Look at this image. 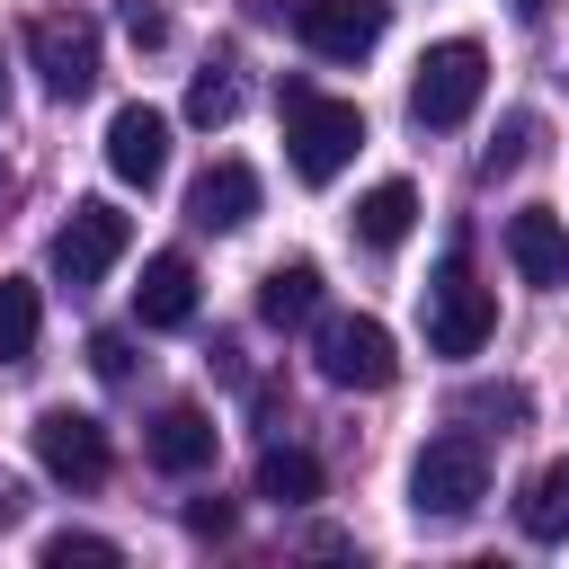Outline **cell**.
I'll return each instance as SVG.
<instances>
[{
    "label": "cell",
    "instance_id": "cell-1",
    "mask_svg": "<svg viewBox=\"0 0 569 569\" xmlns=\"http://www.w3.org/2000/svg\"><path fill=\"white\" fill-rule=\"evenodd\" d=\"M284 151H293V178H302V187H329V178L365 151L356 98H320L311 80H284Z\"/></svg>",
    "mask_w": 569,
    "mask_h": 569
},
{
    "label": "cell",
    "instance_id": "cell-2",
    "mask_svg": "<svg viewBox=\"0 0 569 569\" xmlns=\"http://www.w3.org/2000/svg\"><path fill=\"white\" fill-rule=\"evenodd\" d=\"M480 498H489V445L480 436H427L409 462V507L436 525H462Z\"/></svg>",
    "mask_w": 569,
    "mask_h": 569
},
{
    "label": "cell",
    "instance_id": "cell-3",
    "mask_svg": "<svg viewBox=\"0 0 569 569\" xmlns=\"http://www.w3.org/2000/svg\"><path fill=\"white\" fill-rule=\"evenodd\" d=\"M480 89H489V53H480L471 36H445V44H427V62H418V80H409V116H418L427 133H453V124L480 107Z\"/></svg>",
    "mask_w": 569,
    "mask_h": 569
},
{
    "label": "cell",
    "instance_id": "cell-4",
    "mask_svg": "<svg viewBox=\"0 0 569 569\" xmlns=\"http://www.w3.org/2000/svg\"><path fill=\"white\" fill-rule=\"evenodd\" d=\"M489 329H498L489 284L471 276V258H462V249H445V267L427 276V347H436V356H480V347H489Z\"/></svg>",
    "mask_w": 569,
    "mask_h": 569
},
{
    "label": "cell",
    "instance_id": "cell-5",
    "mask_svg": "<svg viewBox=\"0 0 569 569\" xmlns=\"http://www.w3.org/2000/svg\"><path fill=\"white\" fill-rule=\"evenodd\" d=\"M311 356H320V373H329L338 391H382V382L400 373V347H391V329H382L373 311H338V320H320Z\"/></svg>",
    "mask_w": 569,
    "mask_h": 569
},
{
    "label": "cell",
    "instance_id": "cell-6",
    "mask_svg": "<svg viewBox=\"0 0 569 569\" xmlns=\"http://www.w3.org/2000/svg\"><path fill=\"white\" fill-rule=\"evenodd\" d=\"M27 53H36V71H44L53 98H89L98 89V27L80 9H44L27 27Z\"/></svg>",
    "mask_w": 569,
    "mask_h": 569
},
{
    "label": "cell",
    "instance_id": "cell-7",
    "mask_svg": "<svg viewBox=\"0 0 569 569\" xmlns=\"http://www.w3.org/2000/svg\"><path fill=\"white\" fill-rule=\"evenodd\" d=\"M124 240H133V222H124L107 196H89V204H71V222L53 231V276H62V284H98V276L124 258Z\"/></svg>",
    "mask_w": 569,
    "mask_h": 569
},
{
    "label": "cell",
    "instance_id": "cell-8",
    "mask_svg": "<svg viewBox=\"0 0 569 569\" xmlns=\"http://www.w3.org/2000/svg\"><path fill=\"white\" fill-rule=\"evenodd\" d=\"M36 462L53 471V480H71V489H98L107 480V427L89 418V409H44L36 418Z\"/></svg>",
    "mask_w": 569,
    "mask_h": 569
},
{
    "label": "cell",
    "instance_id": "cell-9",
    "mask_svg": "<svg viewBox=\"0 0 569 569\" xmlns=\"http://www.w3.org/2000/svg\"><path fill=\"white\" fill-rule=\"evenodd\" d=\"M382 0H293V36L320 53V62H356L382 44Z\"/></svg>",
    "mask_w": 569,
    "mask_h": 569
},
{
    "label": "cell",
    "instance_id": "cell-10",
    "mask_svg": "<svg viewBox=\"0 0 569 569\" xmlns=\"http://www.w3.org/2000/svg\"><path fill=\"white\" fill-rule=\"evenodd\" d=\"M107 169L124 187H160V169H169V116L160 107H116L107 116Z\"/></svg>",
    "mask_w": 569,
    "mask_h": 569
},
{
    "label": "cell",
    "instance_id": "cell-11",
    "mask_svg": "<svg viewBox=\"0 0 569 569\" xmlns=\"http://www.w3.org/2000/svg\"><path fill=\"white\" fill-rule=\"evenodd\" d=\"M507 258H516L525 284H569V222L542 213V204L507 213Z\"/></svg>",
    "mask_w": 569,
    "mask_h": 569
},
{
    "label": "cell",
    "instance_id": "cell-12",
    "mask_svg": "<svg viewBox=\"0 0 569 569\" xmlns=\"http://www.w3.org/2000/svg\"><path fill=\"white\" fill-rule=\"evenodd\" d=\"M249 213H258V169L249 160H213L187 187V222H204V231H240Z\"/></svg>",
    "mask_w": 569,
    "mask_h": 569
},
{
    "label": "cell",
    "instance_id": "cell-13",
    "mask_svg": "<svg viewBox=\"0 0 569 569\" xmlns=\"http://www.w3.org/2000/svg\"><path fill=\"white\" fill-rule=\"evenodd\" d=\"M133 311H142V329H187V320H196V267H187L178 249H160V258H142V284H133Z\"/></svg>",
    "mask_w": 569,
    "mask_h": 569
},
{
    "label": "cell",
    "instance_id": "cell-14",
    "mask_svg": "<svg viewBox=\"0 0 569 569\" xmlns=\"http://www.w3.org/2000/svg\"><path fill=\"white\" fill-rule=\"evenodd\" d=\"M142 445H151V462H160V471H204V462H213V445H222V427H213L196 400H169V409L151 418V436H142Z\"/></svg>",
    "mask_w": 569,
    "mask_h": 569
},
{
    "label": "cell",
    "instance_id": "cell-15",
    "mask_svg": "<svg viewBox=\"0 0 569 569\" xmlns=\"http://www.w3.org/2000/svg\"><path fill=\"white\" fill-rule=\"evenodd\" d=\"M409 222H418V187H409V178H382V187L356 196V240H365V249H400Z\"/></svg>",
    "mask_w": 569,
    "mask_h": 569
},
{
    "label": "cell",
    "instance_id": "cell-16",
    "mask_svg": "<svg viewBox=\"0 0 569 569\" xmlns=\"http://www.w3.org/2000/svg\"><path fill=\"white\" fill-rule=\"evenodd\" d=\"M311 311H320V267H311V258L267 267V284H258V320H267V329H302Z\"/></svg>",
    "mask_w": 569,
    "mask_h": 569
},
{
    "label": "cell",
    "instance_id": "cell-17",
    "mask_svg": "<svg viewBox=\"0 0 569 569\" xmlns=\"http://www.w3.org/2000/svg\"><path fill=\"white\" fill-rule=\"evenodd\" d=\"M516 525L533 542H569V462H542L533 471V489L516 498Z\"/></svg>",
    "mask_w": 569,
    "mask_h": 569
},
{
    "label": "cell",
    "instance_id": "cell-18",
    "mask_svg": "<svg viewBox=\"0 0 569 569\" xmlns=\"http://www.w3.org/2000/svg\"><path fill=\"white\" fill-rule=\"evenodd\" d=\"M258 498H276V507H311V498H320V462H311L302 445H267V453H258Z\"/></svg>",
    "mask_w": 569,
    "mask_h": 569
},
{
    "label": "cell",
    "instance_id": "cell-19",
    "mask_svg": "<svg viewBox=\"0 0 569 569\" xmlns=\"http://www.w3.org/2000/svg\"><path fill=\"white\" fill-rule=\"evenodd\" d=\"M36 329H44V302L27 276H0V365H27L36 356Z\"/></svg>",
    "mask_w": 569,
    "mask_h": 569
},
{
    "label": "cell",
    "instance_id": "cell-20",
    "mask_svg": "<svg viewBox=\"0 0 569 569\" xmlns=\"http://www.w3.org/2000/svg\"><path fill=\"white\" fill-rule=\"evenodd\" d=\"M240 116V80L213 62V71H196V89H187V124H231Z\"/></svg>",
    "mask_w": 569,
    "mask_h": 569
},
{
    "label": "cell",
    "instance_id": "cell-21",
    "mask_svg": "<svg viewBox=\"0 0 569 569\" xmlns=\"http://www.w3.org/2000/svg\"><path fill=\"white\" fill-rule=\"evenodd\" d=\"M124 551L107 533H44V569H116Z\"/></svg>",
    "mask_w": 569,
    "mask_h": 569
},
{
    "label": "cell",
    "instance_id": "cell-22",
    "mask_svg": "<svg viewBox=\"0 0 569 569\" xmlns=\"http://www.w3.org/2000/svg\"><path fill=\"white\" fill-rule=\"evenodd\" d=\"M525 142H533V116H507V133L480 151V178H507V169L525 160Z\"/></svg>",
    "mask_w": 569,
    "mask_h": 569
},
{
    "label": "cell",
    "instance_id": "cell-23",
    "mask_svg": "<svg viewBox=\"0 0 569 569\" xmlns=\"http://www.w3.org/2000/svg\"><path fill=\"white\" fill-rule=\"evenodd\" d=\"M462 418H525V391L498 382V391H462Z\"/></svg>",
    "mask_w": 569,
    "mask_h": 569
},
{
    "label": "cell",
    "instance_id": "cell-24",
    "mask_svg": "<svg viewBox=\"0 0 569 569\" xmlns=\"http://www.w3.org/2000/svg\"><path fill=\"white\" fill-rule=\"evenodd\" d=\"M124 36H133V44L151 53V44H169V18H160L151 0H124Z\"/></svg>",
    "mask_w": 569,
    "mask_h": 569
},
{
    "label": "cell",
    "instance_id": "cell-25",
    "mask_svg": "<svg viewBox=\"0 0 569 569\" xmlns=\"http://www.w3.org/2000/svg\"><path fill=\"white\" fill-rule=\"evenodd\" d=\"M89 365H98L107 382H124V373H133V347H124L116 329H98V338H89Z\"/></svg>",
    "mask_w": 569,
    "mask_h": 569
},
{
    "label": "cell",
    "instance_id": "cell-26",
    "mask_svg": "<svg viewBox=\"0 0 569 569\" xmlns=\"http://www.w3.org/2000/svg\"><path fill=\"white\" fill-rule=\"evenodd\" d=\"M187 525H196V533H231V507H222V498H196Z\"/></svg>",
    "mask_w": 569,
    "mask_h": 569
},
{
    "label": "cell",
    "instance_id": "cell-27",
    "mask_svg": "<svg viewBox=\"0 0 569 569\" xmlns=\"http://www.w3.org/2000/svg\"><path fill=\"white\" fill-rule=\"evenodd\" d=\"M18 516H27V489H18V480H0V525H18Z\"/></svg>",
    "mask_w": 569,
    "mask_h": 569
},
{
    "label": "cell",
    "instance_id": "cell-28",
    "mask_svg": "<svg viewBox=\"0 0 569 569\" xmlns=\"http://www.w3.org/2000/svg\"><path fill=\"white\" fill-rule=\"evenodd\" d=\"M507 9H516V18H525V27H533V18H542V9H551V0H507Z\"/></svg>",
    "mask_w": 569,
    "mask_h": 569
},
{
    "label": "cell",
    "instance_id": "cell-29",
    "mask_svg": "<svg viewBox=\"0 0 569 569\" xmlns=\"http://www.w3.org/2000/svg\"><path fill=\"white\" fill-rule=\"evenodd\" d=\"M0 107H9V53H0Z\"/></svg>",
    "mask_w": 569,
    "mask_h": 569
}]
</instances>
